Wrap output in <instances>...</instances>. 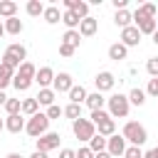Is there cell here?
Wrapping results in <instances>:
<instances>
[{
  "mask_svg": "<svg viewBox=\"0 0 158 158\" xmlns=\"http://www.w3.org/2000/svg\"><path fill=\"white\" fill-rule=\"evenodd\" d=\"M121 136L126 138V143L138 146V148L148 141V131H146V126H143V123H138V121H126V126H123Z\"/></svg>",
  "mask_w": 158,
  "mask_h": 158,
  "instance_id": "obj_1",
  "label": "cell"
},
{
  "mask_svg": "<svg viewBox=\"0 0 158 158\" xmlns=\"http://www.w3.org/2000/svg\"><path fill=\"white\" fill-rule=\"evenodd\" d=\"M106 106H109L111 118H126L128 111H131V101H128V96H123V94H111V96L106 99Z\"/></svg>",
  "mask_w": 158,
  "mask_h": 158,
  "instance_id": "obj_2",
  "label": "cell"
},
{
  "mask_svg": "<svg viewBox=\"0 0 158 158\" xmlns=\"http://www.w3.org/2000/svg\"><path fill=\"white\" fill-rule=\"evenodd\" d=\"M47 128H49V118H47V114H35V116H30L27 123H25V131H27L35 141L42 138L44 133H49Z\"/></svg>",
  "mask_w": 158,
  "mask_h": 158,
  "instance_id": "obj_3",
  "label": "cell"
},
{
  "mask_svg": "<svg viewBox=\"0 0 158 158\" xmlns=\"http://www.w3.org/2000/svg\"><path fill=\"white\" fill-rule=\"evenodd\" d=\"M72 131L79 141H91L96 136V126L91 123V118H77L72 121Z\"/></svg>",
  "mask_w": 158,
  "mask_h": 158,
  "instance_id": "obj_4",
  "label": "cell"
},
{
  "mask_svg": "<svg viewBox=\"0 0 158 158\" xmlns=\"http://www.w3.org/2000/svg\"><path fill=\"white\" fill-rule=\"evenodd\" d=\"M94 86H96V91H99V94L111 91V89L116 86V77H114L111 72H99V74L94 77Z\"/></svg>",
  "mask_w": 158,
  "mask_h": 158,
  "instance_id": "obj_5",
  "label": "cell"
},
{
  "mask_svg": "<svg viewBox=\"0 0 158 158\" xmlns=\"http://www.w3.org/2000/svg\"><path fill=\"white\" fill-rule=\"evenodd\" d=\"M59 141H62V136H59V133H54V131H49V133H44L42 138H37V151L49 153V151L59 148Z\"/></svg>",
  "mask_w": 158,
  "mask_h": 158,
  "instance_id": "obj_6",
  "label": "cell"
},
{
  "mask_svg": "<svg viewBox=\"0 0 158 158\" xmlns=\"http://www.w3.org/2000/svg\"><path fill=\"white\" fill-rule=\"evenodd\" d=\"M72 86H74V81H72V74H67V72H59V74H54V81H52V89L57 91V94H69L72 91Z\"/></svg>",
  "mask_w": 158,
  "mask_h": 158,
  "instance_id": "obj_7",
  "label": "cell"
},
{
  "mask_svg": "<svg viewBox=\"0 0 158 158\" xmlns=\"http://www.w3.org/2000/svg\"><path fill=\"white\" fill-rule=\"evenodd\" d=\"M126 138L123 136H118V133H114L111 138H106V151L111 153V156H123L126 153Z\"/></svg>",
  "mask_w": 158,
  "mask_h": 158,
  "instance_id": "obj_8",
  "label": "cell"
},
{
  "mask_svg": "<svg viewBox=\"0 0 158 158\" xmlns=\"http://www.w3.org/2000/svg\"><path fill=\"white\" fill-rule=\"evenodd\" d=\"M141 32H138V27L136 25H131V27H126V30H121V44H126V47H136L138 42H141Z\"/></svg>",
  "mask_w": 158,
  "mask_h": 158,
  "instance_id": "obj_9",
  "label": "cell"
},
{
  "mask_svg": "<svg viewBox=\"0 0 158 158\" xmlns=\"http://www.w3.org/2000/svg\"><path fill=\"white\" fill-rule=\"evenodd\" d=\"M35 81L40 84V89H52V81H54V69H52V67H40V69H37Z\"/></svg>",
  "mask_w": 158,
  "mask_h": 158,
  "instance_id": "obj_10",
  "label": "cell"
},
{
  "mask_svg": "<svg viewBox=\"0 0 158 158\" xmlns=\"http://www.w3.org/2000/svg\"><path fill=\"white\" fill-rule=\"evenodd\" d=\"M96 30H99V20L91 17V15L79 22V35H81V37H91V35H96Z\"/></svg>",
  "mask_w": 158,
  "mask_h": 158,
  "instance_id": "obj_11",
  "label": "cell"
},
{
  "mask_svg": "<svg viewBox=\"0 0 158 158\" xmlns=\"http://www.w3.org/2000/svg\"><path fill=\"white\" fill-rule=\"evenodd\" d=\"M64 7L72 10V12H77L79 20L89 17V2H81V0H64Z\"/></svg>",
  "mask_w": 158,
  "mask_h": 158,
  "instance_id": "obj_12",
  "label": "cell"
},
{
  "mask_svg": "<svg viewBox=\"0 0 158 158\" xmlns=\"http://www.w3.org/2000/svg\"><path fill=\"white\" fill-rule=\"evenodd\" d=\"M25 118L20 116V114H15V116H7L5 118V128L10 131V133H20V131H25Z\"/></svg>",
  "mask_w": 158,
  "mask_h": 158,
  "instance_id": "obj_13",
  "label": "cell"
},
{
  "mask_svg": "<svg viewBox=\"0 0 158 158\" xmlns=\"http://www.w3.org/2000/svg\"><path fill=\"white\" fill-rule=\"evenodd\" d=\"M128 57V47L126 44H121V42H114L111 47H109V59H114V62H121V59H126Z\"/></svg>",
  "mask_w": 158,
  "mask_h": 158,
  "instance_id": "obj_14",
  "label": "cell"
},
{
  "mask_svg": "<svg viewBox=\"0 0 158 158\" xmlns=\"http://www.w3.org/2000/svg\"><path fill=\"white\" fill-rule=\"evenodd\" d=\"M96 131H99V136H104V138H111V136L116 133V121L109 116V118H104L101 123H96Z\"/></svg>",
  "mask_w": 158,
  "mask_h": 158,
  "instance_id": "obj_15",
  "label": "cell"
},
{
  "mask_svg": "<svg viewBox=\"0 0 158 158\" xmlns=\"http://www.w3.org/2000/svg\"><path fill=\"white\" fill-rule=\"evenodd\" d=\"M54 96H57L54 89H40V94H37L35 99H37L40 106H47V109H49V106H54Z\"/></svg>",
  "mask_w": 158,
  "mask_h": 158,
  "instance_id": "obj_16",
  "label": "cell"
},
{
  "mask_svg": "<svg viewBox=\"0 0 158 158\" xmlns=\"http://www.w3.org/2000/svg\"><path fill=\"white\" fill-rule=\"evenodd\" d=\"M91 111H101L104 109V104H106V99H104V94H99V91H91L89 96H86V101H84Z\"/></svg>",
  "mask_w": 158,
  "mask_h": 158,
  "instance_id": "obj_17",
  "label": "cell"
},
{
  "mask_svg": "<svg viewBox=\"0 0 158 158\" xmlns=\"http://www.w3.org/2000/svg\"><path fill=\"white\" fill-rule=\"evenodd\" d=\"M114 22H116L121 30H126V27H131V22H133V12H128V10H116Z\"/></svg>",
  "mask_w": 158,
  "mask_h": 158,
  "instance_id": "obj_18",
  "label": "cell"
},
{
  "mask_svg": "<svg viewBox=\"0 0 158 158\" xmlns=\"http://www.w3.org/2000/svg\"><path fill=\"white\" fill-rule=\"evenodd\" d=\"M136 27H138L141 35H153V32L158 30V20H156V17H146V20H141V22H136Z\"/></svg>",
  "mask_w": 158,
  "mask_h": 158,
  "instance_id": "obj_19",
  "label": "cell"
},
{
  "mask_svg": "<svg viewBox=\"0 0 158 158\" xmlns=\"http://www.w3.org/2000/svg\"><path fill=\"white\" fill-rule=\"evenodd\" d=\"M5 54H10V57H15V59L25 62V57H27V49H25V44H20V42H12V44H7Z\"/></svg>",
  "mask_w": 158,
  "mask_h": 158,
  "instance_id": "obj_20",
  "label": "cell"
},
{
  "mask_svg": "<svg viewBox=\"0 0 158 158\" xmlns=\"http://www.w3.org/2000/svg\"><path fill=\"white\" fill-rule=\"evenodd\" d=\"M86 96H89V94H86V89H84L81 84H79V86L74 84V86H72V91H69V104H84V101H86Z\"/></svg>",
  "mask_w": 158,
  "mask_h": 158,
  "instance_id": "obj_21",
  "label": "cell"
},
{
  "mask_svg": "<svg viewBox=\"0 0 158 158\" xmlns=\"http://www.w3.org/2000/svg\"><path fill=\"white\" fill-rule=\"evenodd\" d=\"M15 12H17V2H12V0H0V17H5V20L17 17Z\"/></svg>",
  "mask_w": 158,
  "mask_h": 158,
  "instance_id": "obj_22",
  "label": "cell"
},
{
  "mask_svg": "<svg viewBox=\"0 0 158 158\" xmlns=\"http://www.w3.org/2000/svg\"><path fill=\"white\" fill-rule=\"evenodd\" d=\"M15 74H17V77H25V79H32V81H35V77H37V67H35L32 62H22V64H20V69H17Z\"/></svg>",
  "mask_w": 158,
  "mask_h": 158,
  "instance_id": "obj_23",
  "label": "cell"
},
{
  "mask_svg": "<svg viewBox=\"0 0 158 158\" xmlns=\"http://www.w3.org/2000/svg\"><path fill=\"white\" fill-rule=\"evenodd\" d=\"M62 22L67 25V30H79V15L77 12H72V10H64V15H62Z\"/></svg>",
  "mask_w": 158,
  "mask_h": 158,
  "instance_id": "obj_24",
  "label": "cell"
},
{
  "mask_svg": "<svg viewBox=\"0 0 158 158\" xmlns=\"http://www.w3.org/2000/svg\"><path fill=\"white\" fill-rule=\"evenodd\" d=\"M12 79H15V72H12L10 67L0 64V91H2L5 86H10V84H12Z\"/></svg>",
  "mask_w": 158,
  "mask_h": 158,
  "instance_id": "obj_25",
  "label": "cell"
},
{
  "mask_svg": "<svg viewBox=\"0 0 158 158\" xmlns=\"http://www.w3.org/2000/svg\"><path fill=\"white\" fill-rule=\"evenodd\" d=\"M44 22H49V25H57L59 20H62V15H59V7L57 5H49V7H44Z\"/></svg>",
  "mask_w": 158,
  "mask_h": 158,
  "instance_id": "obj_26",
  "label": "cell"
},
{
  "mask_svg": "<svg viewBox=\"0 0 158 158\" xmlns=\"http://www.w3.org/2000/svg\"><path fill=\"white\" fill-rule=\"evenodd\" d=\"M22 30H25L22 20H17V17H10V20H5V32H7V35H20Z\"/></svg>",
  "mask_w": 158,
  "mask_h": 158,
  "instance_id": "obj_27",
  "label": "cell"
},
{
  "mask_svg": "<svg viewBox=\"0 0 158 158\" xmlns=\"http://www.w3.org/2000/svg\"><path fill=\"white\" fill-rule=\"evenodd\" d=\"M62 42H64V44H72V47L77 49V47H79V42H81L79 30H67V32H64V37H62Z\"/></svg>",
  "mask_w": 158,
  "mask_h": 158,
  "instance_id": "obj_28",
  "label": "cell"
},
{
  "mask_svg": "<svg viewBox=\"0 0 158 158\" xmlns=\"http://www.w3.org/2000/svg\"><path fill=\"white\" fill-rule=\"evenodd\" d=\"M25 10H27V15H32V17H40V15H44V5H42L40 0H30V2L25 5Z\"/></svg>",
  "mask_w": 158,
  "mask_h": 158,
  "instance_id": "obj_29",
  "label": "cell"
},
{
  "mask_svg": "<svg viewBox=\"0 0 158 158\" xmlns=\"http://www.w3.org/2000/svg\"><path fill=\"white\" fill-rule=\"evenodd\" d=\"M128 101H131L133 106H143V104H146V91H143V89H138V86H136V89H131Z\"/></svg>",
  "mask_w": 158,
  "mask_h": 158,
  "instance_id": "obj_30",
  "label": "cell"
},
{
  "mask_svg": "<svg viewBox=\"0 0 158 158\" xmlns=\"http://www.w3.org/2000/svg\"><path fill=\"white\" fill-rule=\"evenodd\" d=\"M37 109H40V104H37V99H35V96L22 101V114H25V116H35V114H40Z\"/></svg>",
  "mask_w": 158,
  "mask_h": 158,
  "instance_id": "obj_31",
  "label": "cell"
},
{
  "mask_svg": "<svg viewBox=\"0 0 158 158\" xmlns=\"http://www.w3.org/2000/svg\"><path fill=\"white\" fill-rule=\"evenodd\" d=\"M5 111H7V116L22 114V101H20V99H7V101H5Z\"/></svg>",
  "mask_w": 158,
  "mask_h": 158,
  "instance_id": "obj_32",
  "label": "cell"
},
{
  "mask_svg": "<svg viewBox=\"0 0 158 158\" xmlns=\"http://www.w3.org/2000/svg\"><path fill=\"white\" fill-rule=\"evenodd\" d=\"M89 148L94 151V156H96V153H101V151H106V138L96 133V136H94V138L89 141Z\"/></svg>",
  "mask_w": 158,
  "mask_h": 158,
  "instance_id": "obj_33",
  "label": "cell"
},
{
  "mask_svg": "<svg viewBox=\"0 0 158 158\" xmlns=\"http://www.w3.org/2000/svg\"><path fill=\"white\" fill-rule=\"evenodd\" d=\"M64 116L72 118V121L81 118V104H69V106H64Z\"/></svg>",
  "mask_w": 158,
  "mask_h": 158,
  "instance_id": "obj_34",
  "label": "cell"
},
{
  "mask_svg": "<svg viewBox=\"0 0 158 158\" xmlns=\"http://www.w3.org/2000/svg\"><path fill=\"white\" fill-rule=\"evenodd\" d=\"M12 86H15L17 91H27V89L32 86V79H25V77H17V74H15V79H12Z\"/></svg>",
  "mask_w": 158,
  "mask_h": 158,
  "instance_id": "obj_35",
  "label": "cell"
},
{
  "mask_svg": "<svg viewBox=\"0 0 158 158\" xmlns=\"http://www.w3.org/2000/svg\"><path fill=\"white\" fill-rule=\"evenodd\" d=\"M146 72L151 74V79H153V77H158V57H151V59L146 62Z\"/></svg>",
  "mask_w": 158,
  "mask_h": 158,
  "instance_id": "obj_36",
  "label": "cell"
},
{
  "mask_svg": "<svg viewBox=\"0 0 158 158\" xmlns=\"http://www.w3.org/2000/svg\"><path fill=\"white\" fill-rule=\"evenodd\" d=\"M143 153H146V151H141L138 146H128L126 153H123V158H143Z\"/></svg>",
  "mask_w": 158,
  "mask_h": 158,
  "instance_id": "obj_37",
  "label": "cell"
},
{
  "mask_svg": "<svg viewBox=\"0 0 158 158\" xmlns=\"http://www.w3.org/2000/svg\"><path fill=\"white\" fill-rule=\"evenodd\" d=\"M59 116H64V109H62V106L54 104V106L47 109V118H49V121H52V118H59Z\"/></svg>",
  "mask_w": 158,
  "mask_h": 158,
  "instance_id": "obj_38",
  "label": "cell"
},
{
  "mask_svg": "<svg viewBox=\"0 0 158 158\" xmlns=\"http://www.w3.org/2000/svg\"><path fill=\"white\" fill-rule=\"evenodd\" d=\"M109 116H111V114H109V111H104V109H101V111H91V123L96 126V123H101V121H104V118H109Z\"/></svg>",
  "mask_w": 158,
  "mask_h": 158,
  "instance_id": "obj_39",
  "label": "cell"
},
{
  "mask_svg": "<svg viewBox=\"0 0 158 158\" xmlns=\"http://www.w3.org/2000/svg\"><path fill=\"white\" fill-rule=\"evenodd\" d=\"M146 94L148 96H158V77L148 79V86H146Z\"/></svg>",
  "mask_w": 158,
  "mask_h": 158,
  "instance_id": "obj_40",
  "label": "cell"
},
{
  "mask_svg": "<svg viewBox=\"0 0 158 158\" xmlns=\"http://www.w3.org/2000/svg\"><path fill=\"white\" fill-rule=\"evenodd\" d=\"M74 52H77V49H74L72 44H64V42H59V54H62V57H72Z\"/></svg>",
  "mask_w": 158,
  "mask_h": 158,
  "instance_id": "obj_41",
  "label": "cell"
},
{
  "mask_svg": "<svg viewBox=\"0 0 158 158\" xmlns=\"http://www.w3.org/2000/svg\"><path fill=\"white\" fill-rule=\"evenodd\" d=\"M77 158H94V151H91L89 146H84V148L77 151Z\"/></svg>",
  "mask_w": 158,
  "mask_h": 158,
  "instance_id": "obj_42",
  "label": "cell"
},
{
  "mask_svg": "<svg viewBox=\"0 0 158 158\" xmlns=\"http://www.w3.org/2000/svg\"><path fill=\"white\" fill-rule=\"evenodd\" d=\"M59 158H77V151H72V148H62V151H59Z\"/></svg>",
  "mask_w": 158,
  "mask_h": 158,
  "instance_id": "obj_43",
  "label": "cell"
},
{
  "mask_svg": "<svg viewBox=\"0 0 158 158\" xmlns=\"http://www.w3.org/2000/svg\"><path fill=\"white\" fill-rule=\"evenodd\" d=\"M126 5H128V0H114V7L116 10H126Z\"/></svg>",
  "mask_w": 158,
  "mask_h": 158,
  "instance_id": "obj_44",
  "label": "cell"
},
{
  "mask_svg": "<svg viewBox=\"0 0 158 158\" xmlns=\"http://www.w3.org/2000/svg\"><path fill=\"white\" fill-rule=\"evenodd\" d=\"M143 158H158V148H148V151L143 153Z\"/></svg>",
  "mask_w": 158,
  "mask_h": 158,
  "instance_id": "obj_45",
  "label": "cell"
},
{
  "mask_svg": "<svg viewBox=\"0 0 158 158\" xmlns=\"http://www.w3.org/2000/svg\"><path fill=\"white\" fill-rule=\"evenodd\" d=\"M94 158H114V156H111V153H109V151H101V153H96V156H94Z\"/></svg>",
  "mask_w": 158,
  "mask_h": 158,
  "instance_id": "obj_46",
  "label": "cell"
},
{
  "mask_svg": "<svg viewBox=\"0 0 158 158\" xmlns=\"http://www.w3.org/2000/svg\"><path fill=\"white\" fill-rule=\"evenodd\" d=\"M30 158H47V153H42V151H35Z\"/></svg>",
  "mask_w": 158,
  "mask_h": 158,
  "instance_id": "obj_47",
  "label": "cell"
},
{
  "mask_svg": "<svg viewBox=\"0 0 158 158\" xmlns=\"http://www.w3.org/2000/svg\"><path fill=\"white\" fill-rule=\"evenodd\" d=\"M5 101H7V96H5V91H0V106H5Z\"/></svg>",
  "mask_w": 158,
  "mask_h": 158,
  "instance_id": "obj_48",
  "label": "cell"
},
{
  "mask_svg": "<svg viewBox=\"0 0 158 158\" xmlns=\"http://www.w3.org/2000/svg\"><path fill=\"white\" fill-rule=\"evenodd\" d=\"M5 158H22V156H20V153H7Z\"/></svg>",
  "mask_w": 158,
  "mask_h": 158,
  "instance_id": "obj_49",
  "label": "cell"
},
{
  "mask_svg": "<svg viewBox=\"0 0 158 158\" xmlns=\"http://www.w3.org/2000/svg\"><path fill=\"white\" fill-rule=\"evenodd\" d=\"M151 37H153V42H156V44H158V30H156V32H153V35H151Z\"/></svg>",
  "mask_w": 158,
  "mask_h": 158,
  "instance_id": "obj_50",
  "label": "cell"
},
{
  "mask_svg": "<svg viewBox=\"0 0 158 158\" xmlns=\"http://www.w3.org/2000/svg\"><path fill=\"white\" fill-rule=\"evenodd\" d=\"M5 35V22H0V37Z\"/></svg>",
  "mask_w": 158,
  "mask_h": 158,
  "instance_id": "obj_51",
  "label": "cell"
},
{
  "mask_svg": "<svg viewBox=\"0 0 158 158\" xmlns=\"http://www.w3.org/2000/svg\"><path fill=\"white\" fill-rule=\"evenodd\" d=\"M2 128H5V118H0V131H2Z\"/></svg>",
  "mask_w": 158,
  "mask_h": 158,
  "instance_id": "obj_52",
  "label": "cell"
},
{
  "mask_svg": "<svg viewBox=\"0 0 158 158\" xmlns=\"http://www.w3.org/2000/svg\"><path fill=\"white\" fill-rule=\"evenodd\" d=\"M156 148H158V146H156Z\"/></svg>",
  "mask_w": 158,
  "mask_h": 158,
  "instance_id": "obj_53",
  "label": "cell"
}]
</instances>
